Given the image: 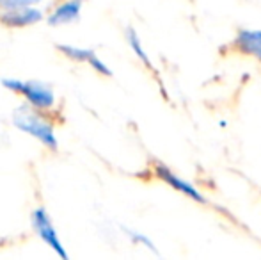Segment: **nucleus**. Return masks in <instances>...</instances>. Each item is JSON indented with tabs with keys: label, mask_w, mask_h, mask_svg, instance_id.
Here are the masks:
<instances>
[{
	"label": "nucleus",
	"mask_w": 261,
	"mask_h": 260,
	"mask_svg": "<svg viewBox=\"0 0 261 260\" xmlns=\"http://www.w3.org/2000/svg\"><path fill=\"white\" fill-rule=\"evenodd\" d=\"M57 50L64 57H68L69 61H75V63H89L91 57L94 56L93 49H86V46H75V45H66V43H57Z\"/></svg>",
	"instance_id": "obj_8"
},
{
	"label": "nucleus",
	"mask_w": 261,
	"mask_h": 260,
	"mask_svg": "<svg viewBox=\"0 0 261 260\" xmlns=\"http://www.w3.org/2000/svg\"><path fill=\"white\" fill-rule=\"evenodd\" d=\"M20 94L27 100L29 105H32L38 111H50L55 105L54 89L48 84L39 82V80H23Z\"/></svg>",
	"instance_id": "obj_4"
},
{
	"label": "nucleus",
	"mask_w": 261,
	"mask_h": 260,
	"mask_svg": "<svg viewBox=\"0 0 261 260\" xmlns=\"http://www.w3.org/2000/svg\"><path fill=\"white\" fill-rule=\"evenodd\" d=\"M13 125L20 132H25L36 141L41 143L45 148L59 150V139L55 135L54 125L41 114V111L34 109L32 105H20L13 114Z\"/></svg>",
	"instance_id": "obj_1"
},
{
	"label": "nucleus",
	"mask_w": 261,
	"mask_h": 260,
	"mask_svg": "<svg viewBox=\"0 0 261 260\" xmlns=\"http://www.w3.org/2000/svg\"><path fill=\"white\" fill-rule=\"evenodd\" d=\"M124 36H126V41H128V45H130L132 52H134L135 56L139 57V61H141V63L144 64V66H148V68L153 69L151 59H149V56H148V52H146V49L142 46V41H141V38H139L137 32H135V29L128 27L126 32H124Z\"/></svg>",
	"instance_id": "obj_9"
},
{
	"label": "nucleus",
	"mask_w": 261,
	"mask_h": 260,
	"mask_svg": "<svg viewBox=\"0 0 261 260\" xmlns=\"http://www.w3.org/2000/svg\"><path fill=\"white\" fill-rule=\"evenodd\" d=\"M43 0H0V11L6 9H20V7L38 6Z\"/></svg>",
	"instance_id": "obj_11"
},
{
	"label": "nucleus",
	"mask_w": 261,
	"mask_h": 260,
	"mask_svg": "<svg viewBox=\"0 0 261 260\" xmlns=\"http://www.w3.org/2000/svg\"><path fill=\"white\" fill-rule=\"evenodd\" d=\"M45 18V13L38 6L20 7V9L0 11V23L9 29H25L36 25Z\"/></svg>",
	"instance_id": "obj_5"
},
{
	"label": "nucleus",
	"mask_w": 261,
	"mask_h": 260,
	"mask_svg": "<svg viewBox=\"0 0 261 260\" xmlns=\"http://www.w3.org/2000/svg\"><path fill=\"white\" fill-rule=\"evenodd\" d=\"M123 233L132 241V244H135V246H144L146 250H149V251H153V253L158 255L155 243H153L146 233L139 232V230H134V228H128V226H123Z\"/></svg>",
	"instance_id": "obj_10"
},
{
	"label": "nucleus",
	"mask_w": 261,
	"mask_h": 260,
	"mask_svg": "<svg viewBox=\"0 0 261 260\" xmlns=\"http://www.w3.org/2000/svg\"><path fill=\"white\" fill-rule=\"evenodd\" d=\"M31 223L34 233L50 248L52 251L59 255L61 258H69L66 248L62 246V241L57 233V228L54 226L52 218H50L48 210L45 207H36L31 214Z\"/></svg>",
	"instance_id": "obj_2"
},
{
	"label": "nucleus",
	"mask_w": 261,
	"mask_h": 260,
	"mask_svg": "<svg viewBox=\"0 0 261 260\" xmlns=\"http://www.w3.org/2000/svg\"><path fill=\"white\" fill-rule=\"evenodd\" d=\"M153 171H155V177L158 180L167 184L171 189L181 193V195H185L187 198H190V200L197 201V203H206V198H204V195L196 187V185L190 184V182L185 180V178H181L179 175H176L174 171H172L171 168L165 166V164L155 162V170Z\"/></svg>",
	"instance_id": "obj_3"
},
{
	"label": "nucleus",
	"mask_w": 261,
	"mask_h": 260,
	"mask_svg": "<svg viewBox=\"0 0 261 260\" xmlns=\"http://www.w3.org/2000/svg\"><path fill=\"white\" fill-rule=\"evenodd\" d=\"M231 50L261 63V29H238L231 41Z\"/></svg>",
	"instance_id": "obj_6"
},
{
	"label": "nucleus",
	"mask_w": 261,
	"mask_h": 260,
	"mask_svg": "<svg viewBox=\"0 0 261 260\" xmlns=\"http://www.w3.org/2000/svg\"><path fill=\"white\" fill-rule=\"evenodd\" d=\"M82 6H84V0H64V2L59 4L52 13L46 16V21L52 27L73 23V21H76L80 18Z\"/></svg>",
	"instance_id": "obj_7"
},
{
	"label": "nucleus",
	"mask_w": 261,
	"mask_h": 260,
	"mask_svg": "<svg viewBox=\"0 0 261 260\" xmlns=\"http://www.w3.org/2000/svg\"><path fill=\"white\" fill-rule=\"evenodd\" d=\"M2 87L11 93H21V87H23V80L21 79H16V77H6L2 79Z\"/></svg>",
	"instance_id": "obj_12"
}]
</instances>
